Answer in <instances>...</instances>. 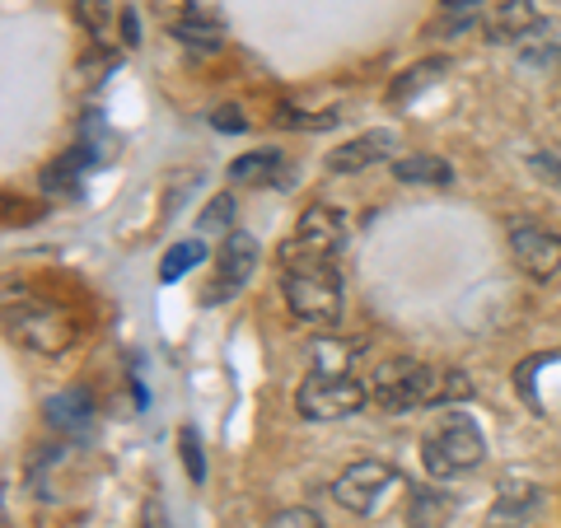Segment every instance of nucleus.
Here are the masks:
<instances>
[{
	"instance_id": "obj_1",
	"label": "nucleus",
	"mask_w": 561,
	"mask_h": 528,
	"mask_svg": "<svg viewBox=\"0 0 561 528\" xmlns=\"http://www.w3.org/2000/svg\"><path fill=\"white\" fill-rule=\"evenodd\" d=\"M370 398L383 412H416V408H440V402H454V398H472V383L459 369H431L421 360L398 356L375 369Z\"/></svg>"
},
{
	"instance_id": "obj_2",
	"label": "nucleus",
	"mask_w": 561,
	"mask_h": 528,
	"mask_svg": "<svg viewBox=\"0 0 561 528\" xmlns=\"http://www.w3.org/2000/svg\"><path fill=\"white\" fill-rule=\"evenodd\" d=\"M280 295H286L290 319L305 328H332L342 319V276L332 257H286Z\"/></svg>"
},
{
	"instance_id": "obj_3",
	"label": "nucleus",
	"mask_w": 561,
	"mask_h": 528,
	"mask_svg": "<svg viewBox=\"0 0 561 528\" xmlns=\"http://www.w3.org/2000/svg\"><path fill=\"white\" fill-rule=\"evenodd\" d=\"M482 459H486V439L478 431V421L463 416V412H445L426 431V439H421V463H426V472L435 482L472 472Z\"/></svg>"
},
{
	"instance_id": "obj_4",
	"label": "nucleus",
	"mask_w": 561,
	"mask_h": 528,
	"mask_svg": "<svg viewBox=\"0 0 561 528\" xmlns=\"http://www.w3.org/2000/svg\"><path fill=\"white\" fill-rule=\"evenodd\" d=\"M365 398H370V389L360 379H351L346 369H319V375H309L300 383L295 408H300L305 421H342L351 412H360Z\"/></svg>"
},
{
	"instance_id": "obj_5",
	"label": "nucleus",
	"mask_w": 561,
	"mask_h": 528,
	"mask_svg": "<svg viewBox=\"0 0 561 528\" xmlns=\"http://www.w3.org/2000/svg\"><path fill=\"white\" fill-rule=\"evenodd\" d=\"M393 486H402L398 468L379 463V459H360V463H351L337 482H332V501H337L342 509H351V515H375L379 501L389 496Z\"/></svg>"
},
{
	"instance_id": "obj_6",
	"label": "nucleus",
	"mask_w": 561,
	"mask_h": 528,
	"mask_svg": "<svg viewBox=\"0 0 561 528\" xmlns=\"http://www.w3.org/2000/svg\"><path fill=\"white\" fill-rule=\"evenodd\" d=\"M346 243V216L337 206H309L300 216V230L280 249V257H332Z\"/></svg>"
},
{
	"instance_id": "obj_7",
	"label": "nucleus",
	"mask_w": 561,
	"mask_h": 528,
	"mask_svg": "<svg viewBox=\"0 0 561 528\" xmlns=\"http://www.w3.org/2000/svg\"><path fill=\"white\" fill-rule=\"evenodd\" d=\"M14 337L28 351H38V356H61V351L76 342V319L57 305H33L14 319Z\"/></svg>"
},
{
	"instance_id": "obj_8",
	"label": "nucleus",
	"mask_w": 561,
	"mask_h": 528,
	"mask_svg": "<svg viewBox=\"0 0 561 528\" xmlns=\"http://www.w3.org/2000/svg\"><path fill=\"white\" fill-rule=\"evenodd\" d=\"M511 253L519 262L524 276L534 280H552L561 272V239L548 234L542 225H529V220H515L511 225Z\"/></svg>"
},
{
	"instance_id": "obj_9",
	"label": "nucleus",
	"mask_w": 561,
	"mask_h": 528,
	"mask_svg": "<svg viewBox=\"0 0 561 528\" xmlns=\"http://www.w3.org/2000/svg\"><path fill=\"white\" fill-rule=\"evenodd\" d=\"M257 267V239L243 234V230H230L220 243V257H216V286H210L206 305H225V295L239 290L249 272Z\"/></svg>"
},
{
	"instance_id": "obj_10",
	"label": "nucleus",
	"mask_w": 561,
	"mask_h": 528,
	"mask_svg": "<svg viewBox=\"0 0 561 528\" xmlns=\"http://www.w3.org/2000/svg\"><path fill=\"white\" fill-rule=\"evenodd\" d=\"M393 154V131H365L356 140H346V146H337L328 154V169L332 173H360V169H370L379 160H389Z\"/></svg>"
},
{
	"instance_id": "obj_11",
	"label": "nucleus",
	"mask_w": 561,
	"mask_h": 528,
	"mask_svg": "<svg viewBox=\"0 0 561 528\" xmlns=\"http://www.w3.org/2000/svg\"><path fill=\"white\" fill-rule=\"evenodd\" d=\"M538 24H542V14L534 0H501V5L486 14V38L491 43H524Z\"/></svg>"
},
{
	"instance_id": "obj_12",
	"label": "nucleus",
	"mask_w": 561,
	"mask_h": 528,
	"mask_svg": "<svg viewBox=\"0 0 561 528\" xmlns=\"http://www.w3.org/2000/svg\"><path fill=\"white\" fill-rule=\"evenodd\" d=\"M280 173H286L280 150H253V154H239V160L230 164V183H239V187H272Z\"/></svg>"
},
{
	"instance_id": "obj_13",
	"label": "nucleus",
	"mask_w": 561,
	"mask_h": 528,
	"mask_svg": "<svg viewBox=\"0 0 561 528\" xmlns=\"http://www.w3.org/2000/svg\"><path fill=\"white\" fill-rule=\"evenodd\" d=\"M393 179L408 187H449L454 169L440 154H402V160H393Z\"/></svg>"
},
{
	"instance_id": "obj_14",
	"label": "nucleus",
	"mask_w": 561,
	"mask_h": 528,
	"mask_svg": "<svg viewBox=\"0 0 561 528\" xmlns=\"http://www.w3.org/2000/svg\"><path fill=\"white\" fill-rule=\"evenodd\" d=\"M47 421L57 431H70V435H80V431H90V421H94V402L84 389H66L47 402Z\"/></svg>"
},
{
	"instance_id": "obj_15",
	"label": "nucleus",
	"mask_w": 561,
	"mask_h": 528,
	"mask_svg": "<svg viewBox=\"0 0 561 528\" xmlns=\"http://www.w3.org/2000/svg\"><path fill=\"white\" fill-rule=\"evenodd\" d=\"M173 38L192 51H220L225 47V20H183V24H173Z\"/></svg>"
},
{
	"instance_id": "obj_16",
	"label": "nucleus",
	"mask_w": 561,
	"mask_h": 528,
	"mask_svg": "<svg viewBox=\"0 0 561 528\" xmlns=\"http://www.w3.org/2000/svg\"><path fill=\"white\" fill-rule=\"evenodd\" d=\"M197 262H206V249L197 239H187V243H173V249L164 253V262H160V280L169 286V280H183L192 267H197Z\"/></svg>"
},
{
	"instance_id": "obj_17",
	"label": "nucleus",
	"mask_w": 561,
	"mask_h": 528,
	"mask_svg": "<svg viewBox=\"0 0 561 528\" xmlns=\"http://www.w3.org/2000/svg\"><path fill=\"white\" fill-rule=\"evenodd\" d=\"M534 505H538V491H534V486H524V482H515V486H505V491H501L496 519H505V524H524V519L534 515Z\"/></svg>"
},
{
	"instance_id": "obj_18",
	"label": "nucleus",
	"mask_w": 561,
	"mask_h": 528,
	"mask_svg": "<svg viewBox=\"0 0 561 528\" xmlns=\"http://www.w3.org/2000/svg\"><path fill=\"white\" fill-rule=\"evenodd\" d=\"M440 70H445V61H421V66H412V70H408V76H402V80L393 84V90H389V99H393V103H402V99H412V94L421 90V84H431L435 76H440Z\"/></svg>"
},
{
	"instance_id": "obj_19",
	"label": "nucleus",
	"mask_w": 561,
	"mask_h": 528,
	"mask_svg": "<svg viewBox=\"0 0 561 528\" xmlns=\"http://www.w3.org/2000/svg\"><path fill=\"white\" fill-rule=\"evenodd\" d=\"M445 515H449L445 496H431V491H416V496H412V528H435Z\"/></svg>"
},
{
	"instance_id": "obj_20",
	"label": "nucleus",
	"mask_w": 561,
	"mask_h": 528,
	"mask_svg": "<svg viewBox=\"0 0 561 528\" xmlns=\"http://www.w3.org/2000/svg\"><path fill=\"white\" fill-rule=\"evenodd\" d=\"M230 220H234V197L220 192V197L206 202V210H202V234H230Z\"/></svg>"
},
{
	"instance_id": "obj_21",
	"label": "nucleus",
	"mask_w": 561,
	"mask_h": 528,
	"mask_svg": "<svg viewBox=\"0 0 561 528\" xmlns=\"http://www.w3.org/2000/svg\"><path fill=\"white\" fill-rule=\"evenodd\" d=\"M276 127H290V131H323V127H332L337 122V113H300V108H276Z\"/></svg>"
},
{
	"instance_id": "obj_22",
	"label": "nucleus",
	"mask_w": 561,
	"mask_h": 528,
	"mask_svg": "<svg viewBox=\"0 0 561 528\" xmlns=\"http://www.w3.org/2000/svg\"><path fill=\"white\" fill-rule=\"evenodd\" d=\"M179 445H183V468L192 482H206V463H202V445H197V431L183 426L179 431Z\"/></svg>"
},
{
	"instance_id": "obj_23",
	"label": "nucleus",
	"mask_w": 561,
	"mask_h": 528,
	"mask_svg": "<svg viewBox=\"0 0 561 528\" xmlns=\"http://www.w3.org/2000/svg\"><path fill=\"white\" fill-rule=\"evenodd\" d=\"M76 20L90 33H103V24H108V0H76Z\"/></svg>"
},
{
	"instance_id": "obj_24",
	"label": "nucleus",
	"mask_w": 561,
	"mask_h": 528,
	"mask_svg": "<svg viewBox=\"0 0 561 528\" xmlns=\"http://www.w3.org/2000/svg\"><path fill=\"white\" fill-rule=\"evenodd\" d=\"M267 528H323V519L313 509H280Z\"/></svg>"
},
{
	"instance_id": "obj_25",
	"label": "nucleus",
	"mask_w": 561,
	"mask_h": 528,
	"mask_svg": "<svg viewBox=\"0 0 561 528\" xmlns=\"http://www.w3.org/2000/svg\"><path fill=\"white\" fill-rule=\"evenodd\" d=\"M529 169L538 173L542 183H552V187H561V160H552V154H529Z\"/></svg>"
},
{
	"instance_id": "obj_26",
	"label": "nucleus",
	"mask_w": 561,
	"mask_h": 528,
	"mask_svg": "<svg viewBox=\"0 0 561 528\" xmlns=\"http://www.w3.org/2000/svg\"><path fill=\"white\" fill-rule=\"evenodd\" d=\"M210 127H220V131H243V127H249V117H243L239 108H230V103H225V108L210 113Z\"/></svg>"
},
{
	"instance_id": "obj_27",
	"label": "nucleus",
	"mask_w": 561,
	"mask_h": 528,
	"mask_svg": "<svg viewBox=\"0 0 561 528\" xmlns=\"http://www.w3.org/2000/svg\"><path fill=\"white\" fill-rule=\"evenodd\" d=\"M140 528H169V519H164V505L160 501H146V505H140Z\"/></svg>"
},
{
	"instance_id": "obj_28",
	"label": "nucleus",
	"mask_w": 561,
	"mask_h": 528,
	"mask_svg": "<svg viewBox=\"0 0 561 528\" xmlns=\"http://www.w3.org/2000/svg\"><path fill=\"white\" fill-rule=\"evenodd\" d=\"M122 33H127V43H131V47L140 43V38H136V14H127V20H122Z\"/></svg>"
},
{
	"instance_id": "obj_29",
	"label": "nucleus",
	"mask_w": 561,
	"mask_h": 528,
	"mask_svg": "<svg viewBox=\"0 0 561 528\" xmlns=\"http://www.w3.org/2000/svg\"><path fill=\"white\" fill-rule=\"evenodd\" d=\"M445 5H449V10H459V5H472V0H445Z\"/></svg>"
}]
</instances>
